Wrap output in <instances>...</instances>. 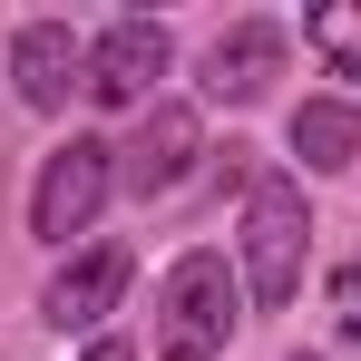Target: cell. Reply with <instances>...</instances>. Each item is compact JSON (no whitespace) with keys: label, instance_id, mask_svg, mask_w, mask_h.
Instances as JSON below:
<instances>
[{"label":"cell","instance_id":"6da1fadb","mask_svg":"<svg viewBox=\"0 0 361 361\" xmlns=\"http://www.w3.org/2000/svg\"><path fill=\"white\" fill-rule=\"evenodd\" d=\"M302 264H312V215H302V185L293 176H264L244 185V293L264 312H283L302 293Z\"/></svg>","mask_w":361,"mask_h":361},{"label":"cell","instance_id":"7a4b0ae2","mask_svg":"<svg viewBox=\"0 0 361 361\" xmlns=\"http://www.w3.org/2000/svg\"><path fill=\"white\" fill-rule=\"evenodd\" d=\"M244 322V283L225 274V254H185L157 293V361H215Z\"/></svg>","mask_w":361,"mask_h":361},{"label":"cell","instance_id":"3957f363","mask_svg":"<svg viewBox=\"0 0 361 361\" xmlns=\"http://www.w3.org/2000/svg\"><path fill=\"white\" fill-rule=\"evenodd\" d=\"M108 195H118V147H108V137H68V147L39 157V185H30V235H39V244L88 235Z\"/></svg>","mask_w":361,"mask_h":361},{"label":"cell","instance_id":"277c9868","mask_svg":"<svg viewBox=\"0 0 361 361\" xmlns=\"http://www.w3.org/2000/svg\"><path fill=\"white\" fill-rule=\"evenodd\" d=\"M166 59H176L166 20L127 10V20H108V30L88 39V98H98V108H147V88L166 78Z\"/></svg>","mask_w":361,"mask_h":361},{"label":"cell","instance_id":"5b68a950","mask_svg":"<svg viewBox=\"0 0 361 361\" xmlns=\"http://www.w3.org/2000/svg\"><path fill=\"white\" fill-rule=\"evenodd\" d=\"M195 157H205V127H195V108H147V127L118 147V185L127 195H176L185 176H195Z\"/></svg>","mask_w":361,"mask_h":361},{"label":"cell","instance_id":"8992f818","mask_svg":"<svg viewBox=\"0 0 361 361\" xmlns=\"http://www.w3.org/2000/svg\"><path fill=\"white\" fill-rule=\"evenodd\" d=\"M10 88H20V108H68V88H88V39L68 20H20L10 30Z\"/></svg>","mask_w":361,"mask_h":361},{"label":"cell","instance_id":"52a82bcc","mask_svg":"<svg viewBox=\"0 0 361 361\" xmlns=\"http://www.w3.org/2000/svg\"><path fill=\"white\" fill-rule=\"evenodd\" d=\"M283 49H293L283 20H235V30L205 49V98H215V108H254V98L283 78Z\"/></svg>","mask_w":361,"mask_h":361},{"label":"cell","instance_id":"ba28073f","mask_svg":"<svg viewBox=\"0 0 361 361\" xmlns=\"http://www.w3.org/2000/svg\"><path fill=\"white\" fill-rule=\"evenodd\" d=\"M127 274H137L127 244H88V254H68L59 274H49V293H39V322H49V332H88L98 312H118Z\"/></svg>","mask_w":361,"mask_h":361},{"label":"cell","instance_id":"9c48e42d","mask_svg":"<svg viewBox=\"0 0 361 361\" xmlns=\"http://www.w3.org/2000/svg\"><path fill=\"white\" fill-rule=\"evenodd\" d=\"M293 157L312 166V176H342L361 157V108L352 98H302L293 108Z\"/></svg>","mask_w":361,"mask_h":361},{"label":"cell","instance_id":"30bf717a","mask_svg":"<svg viewBox=\"0 0 361 361\" xmlns=\"http://www.w3.org/2000/svg\"><path fill=\"white\" fill-rule=\"evenodd\" d=\"M302 39L342 68V78H361V10H302Z\"/></svg>","mask_w":361,"mask_h":361},{"label":"cell","instance_id":"8fae6325","mask_svg":"<svg viewBox=\"0 0 361 361\" xmlns=\"http://www.w3.org/2000/svg\"><path fill=\"white\" fill-rule=\"evenodd\" d=\"M332 312H342V342H361V264L332 274Z\"/></svg>","mask_w":361,"mask_h":361},{"label":"cell","instance_id":"7c38bea8","mask_svg":"<svg viewBox=\"0 0 361 361\" xmlns=\"http://www.w3.org/2000/svg\"><path fill=\"white\" fill-rule=\"evenodd\" d=\"M78 361H137V342H88Z\"/></svg>","mask_w":361,"mask_h":361},{"label":"cell","instance_id":"4fadbf2b","mask_svg":"<svg viewBox=\"0 0 361 361\" xmlns=\"http://www.w3.org/2000/svg\"><path fill=\"white\" fill-rule=\"evenodd\" d=\"M293 361H312V352H293Z\"/></svg>","mask_w":361,"mask_h":361}]
</instances>
